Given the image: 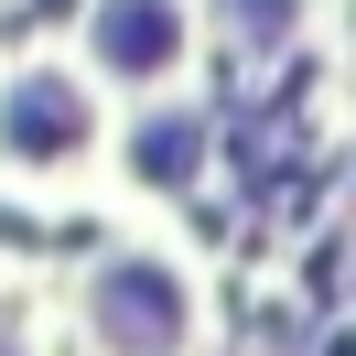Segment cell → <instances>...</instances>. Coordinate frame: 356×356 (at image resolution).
<instances>
[{
  "instance_id": "cell-3",
  "label": "cell",
  "mask_w": 356,
  "mask_h": 356,
  "mask_svg": "<svg viewBox=\"0 0 356 356\" xmlns=\"http://www.w3.org/2000/svg\"><path fill=\"white\" fill-rule=\"evenodd\" d=\"M76 130H87V119H76L65 87H22V97H11V152L54 162V152H76Z\"/></svg>"
},
{
  "instance_id": "cell-1",
  "label": "cell",
  "mask_w": 356,
  "mask_h": 356,
  "mask_svg": "<svg viewBox=\"0 0 356 356\" xmlns=\"http://www.w3.org/2000/svg\"><path fill=\"white\" fill-rule=\"evenodd\" d=\"M97 334H108L119 356H162L184 334V291H173V270H108L97 281Z\"/></svg>"
},
{
  "instance_id": "cell-4",
  "label": "cell",
  "mask_w": 356,
  "mask_h": 356,
  "mask_svg": "<svg viewBox=\"0 0 356 356\" xmlns=\"http://www.w3.org/2000/svg\"><path fill=\"white\" fill-rule=\"evenodd\" d=\"M140 140H152V152H140L152 173H184V162H195V130H184V119H152Z\"/></svg>"
},
{
  "instance_id": "cell-2",
  "label": "cell",
  "mask_w": 356,
  "mask_h": 356,
  "mask_svg": "<svg viewBox=\"0 0 356 356\" xmlns=\"http://www.w3.org/2000/svg\"><path fill=\"white\" fill-rule=\"evenodd\" d=\"M97 54H108V65H162V54H173V11H162V0H108V22H97Z\"/></svg>"
}]
</instances>
